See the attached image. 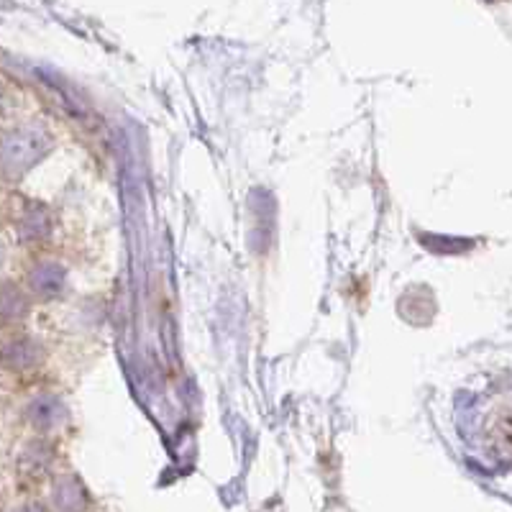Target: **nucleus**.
Returning a JSON list of instances; mask_svg holds the SVG:
<instances>
[{
  "label": "nucleus",
  "mask_w": 512,
  "mask_h": 512,
  "mask_svg": "<svg viewBox=\"0 0 512 512\" xmlns=\"http://www.w3.org/2000/svg\"><path fill=\"white\" fill-rule=\"evenodd\" d=\"M492 433H495L497 448L502 451V456H510L512 459V413L502 415V418L492 425Z\"/></svg>",
  "instance_id": "nucleus-1"
}]
</instances>
